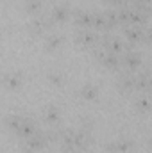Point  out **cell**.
Returning <instances> with one entry per match:
<instances>
[{"label":"cell","mask_w":152,"mask_h":153,"mask_svg":"<svg viewBox=\"0 0 152 153\" xmlns=\"http://www.w3.org/2000/svg\"><path fill=\"white\" fill-rule=\"evenodd\" d=\"M75 18L81 25H91V23H93V16H91L90 13H84V11H77Z\"/></svg>","instance_id":"ba28073f"},{"label":"cell","mask_w":152,"mask_h":153,"mask_svg":"<svg viewBox=\"0 0 152 153\" xmlns=\"http://www.w3.org/2000/svg\"><path fill=\"white\" fill-rule=\"evenodd\" d=\"M52 18L57 20V22H65V20L68 18V9H66L65 5H56V7L52 9Z\"/></svg>","instance_id":"5b68a950"},{"label":"cell","mask_w":152,"mask_h":153,"mask_svg":"<svg viewBox=\"0 0 152 153\" xmlns=\"http://www.w3.org/2000/svg\"><path fill=\"white\" fill-rule=\"evenodd\" d=\"M136 105H138V109H140V111L147 112V111H150V109H152V100L149 98V96H141V98H138Z\"/></svg>","instance_id":"30bf717a"},{"label":"cell","mask_w":152,"mask_h":153,"mask_svg":"<svg viewBox=\"0 0 152 153\" xmlns=\"http://www.w3.org/2000/svg\"><path fill=\"white\" fill-rule=\"evenodd\" d=\"M45 117L48 119V121H57L59 119V109L57 107H54V105H48L47 109H45Z\"/></svg>","instance_id":"9c48e42d"},{"label":"cell","mask_w":152,"mask_h":153,"mask_svg":"<svg viewBox=\"0 0 152 153\" xmlns=\"http://www.w3.org/2000/svg\"><path fill=\"white\" fill-rule=\"evenodd\" d=\"M120 85H122L123 89H129V87H136V76H132V75H125L123 78H122Z\"/></svg>","instance_id":"5bb4252c"},{"label":"cell","mask_w":152,"mask_h":153,"mask_svg":"<svg viewBox=\"0 0 152 153\" xmlns=\"http://www.w3.org/2000/svg\"><path fill=\"white\" fill-rule=\"evenodd\" d=\"M150 146H152V139H150Z\"/></svg>","instance_id":"ffe728a7"},{"label":"cell","mask_w":152,"mask_h":153,"mask_svg":"<svg viewBox=\"0 0 152 153\" xmlns=\"http://www.w3.org/2000/svg\"><path fill=\"white\" fill-rule=\"evenodd\" d=\"M132 146V143L129 141V139H120V141H116V143H111L108 148L111 150V152H129V148Z\"/></svg>","instance_id":"7a4b0ae2"},{"label":"cell","mask_w":152,"mask_h":153,"mask_svg":"<svg viewBox=\"0 0 152 153\" xmlns=\"http://www.w3.org/2000/svg\"><path fill=\"white\" fill-rule=\"evenodd\" d=\"M125 36H127V38L131 39V41H138V39H141V38H143L145 34H143V32H141L140 29L132 27V29H127V30H125Z\"/></svg>","instance_id":"7c38bea8"},{"label":"cell","mask_w":152,"mask_h":153,"mask_svg":"<svg viewBox=\"0 0 152 153\" xmlns=\"http://www.w3.org/2000/svg\"><path fill=\"white\" fill-rule=\"evenodd\" d=\"M77 41L79 43H82V45H91L93 41H95V36L91 34V32H79V36H77Z\"/></svg>","instance_id":"4fadbf2b"},{"label":"cell","mask_w":152,"mask_h":153,"mask_svg":"<svg viewBox=\"0 0 152 153\" xmlns=\"http://www.w3.org/2000/svg\"><path fill=\"white\" fill-rule=\"evenodd\" d=\"M4 82H5L9 87H20V84H22V73H20V71H13V73L5 75Z\"/></svg>","instance_id":"277c9868"},{"label":"cell","mask_w":152,"mask_h":153,"mask_svg":"<svg viewBox=\"0 0 152 153\" xmlns=\"http://www.w3.org/2000/svg\"><path fill=\"white\" fill-rule=\"evenodd\" d=\"M47 25H48V23H47L43 18H38V20H32V22H31L29 29H31L32 32H43V29H45Z\"/></svg>","instance_id":"8fae6325"},{"label":"cell","mask_w":152,"mask_h":153,"mask_svg":"<svg viewBox=\"0 0 152 153\" xmlns=\"http://www.w3.org/2000/svg\"><path fill=\"white\" fill-rule=\"evenodd\" d=\"M45 43H47V48H48V50H54V48H57V46L63 43V36H57V34H50V36H47Z\"/></svg>","instance_id":"52a82bcc"},{"label":"cell","mask_w":152,"mask_h":153,"mask_svg":"<svg viewBox=\"0 0 152 153\" xmlns=\"http://www.w3.org/2000/svg\"><path fill=\"white\" fill-rule=\"evenodd\" d=\"M140 61H141V57H140L138 52H129V53L125 55V64H127L129 68H138V66H140Z\"/></svg>","instance_id":"8992f818"},{"label":"cell","mask_w":152,"mask_h":153,"mask_svg":"<svg viewBox=\"0 0 152 153\" xmlns=\"http://www.w3.org/2000/svg\"><path fill=\"white\" fill-rule=\"evenodd\" d=\"M145 38L149 39V41H152V29H149V30H147V34H145Z\"/></svg>","instance_id":"ac0fdd59"},{"label":"cell","mask_w":152,"mask_h":153,"mask_svg":"<svg viewBox=\"0 0 152 153\" xmlns=\"http://www.w3.org/2000/svg\"><path fill=\"white\" fill-rule=\"evenodd\" d=\"M109 2H120V0H109Z\"/></svg>","instance_id":"d6986e66"},{"label":"cell","mask_w":152,"mask_h":153,"mask_svg":"<svg viewBox=\"0 0 152 153\" xmlns=\"http://www.w3.org/2000/svg\"><path fill=\"white\" fill-rule=\"evenodd\" d=\"M81 93H82V96H84L86 100H93V98L99 96V89H97V85H93V84H84L82 89H81Z\"/></svg>","instance_id":"3957f363"},{"label":"cell","mask_w":152,"mask_h":153,"mask_svg":"<svg viewBox=\"0 0 152 153\" xmlns=\"http://www.w3.org/2000/svg\"><path fill=\"white\" fill-rule=\"evenodd\" d=\"M25 7L29 11H38L41 7V0H25Z\"/></svg>","instance_id":"2e32d148"},{"label":"cell","mask_w":152,"mask_h":153,"mask_svg":"<svg viewBox=\"0 0 152 153\" xmlns=\"http://www.w3.org/2000/svg\"><path fill=\"white\" fill-rule=\"evenodd\" d=\"M43 144H45V137L39 135V134H34V135L27 137V143H25V146H27L29 150H38Z\"/></svg>","instance_id":"6da1fadb"},{"label":"cell","mask_w":152,"mask_h":153,"mask_svg":"<svg viewBox=\"0 0 152 153\" xmlns=\"http://www.w3.org/2000/svg\"><path fill=\"white\" fill-rule=\"evenodd\" d=\"M48 78H50L54 84H63V76H61V73H50Z\"/></svg>","instance_id":"e0dca14e"},{"label":"cell","mask_w":152,"mask_h":153,"mask_svg":"<svg viewBox=\"0 0 152 153\" xmlns=\"http://www.w3.org/2000/svg\"><path fill=\"white\" fill-rule=\"evenodd\" d=\"M106 48L109 50V52H120L122 48H123V45H122V41L120 39H111V41H108V45H106Z\"/></svg>","instance_id":"9a60e30c"}]
</instances>
